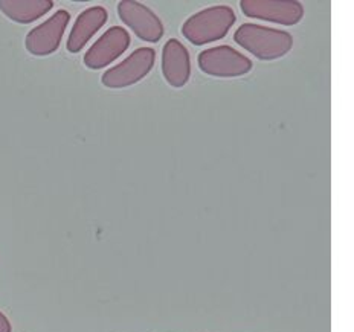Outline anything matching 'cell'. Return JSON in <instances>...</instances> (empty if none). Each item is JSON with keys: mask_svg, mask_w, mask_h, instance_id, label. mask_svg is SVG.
Wrapping results in <instances>:
<instances>
[{"mask_svg": "<svg viewBox=\"0 0 354 332\" xmlns=\"http://www.w3.org/2000/svg\"><path fill=\"white\" fill-rule=\"evenodd\" d=\"M107 19L109 14L104 6H92V8H87L81 12L75 23H73L68 41H66V48H68L69 52L78 54L86 46L87 41L106 25Z\"/></svg>", "mask_w": 354, "mask_h": 332, "instance_id": "10", "label": "cell"}, {"mask_svg": "<svg viewBox=\"0 0 354 332\" xmlns=\"http://www.w3.org/2000/svg\"><path fill=\"white\" fill-rule=\"evenodd\" d=\"M198 69L214 78H239L252 70L250 58L227 44L202 50L197 57Z\"/></svg>", "mask_w": 354, "mask_h": 332, "instance_id": "3", "label": "cell"}, {"mask_svg": "<svg viewBox=\"0 0 354 332\" xmlns=\"http://www.w3.org/2000/svg\"><path fill=\"white\" fill-rule=\"evenodd\" d=\"M118 16L122 23L130 28L138 39L149 43H158L164 37V23L149 6L135 0H122L118 3Z\"/></svg>", "mask_w": 354, "mask_h": 332, "instance_id": "7", "label": "cell"}, {"mask_svg": "<svg viewBox=\"0 0 354 332\" xmlns=\"http://www.w3.org/2000/svg\"><path fill=\"white\" fill-rule=\"evenodd\" d=\"M71 21V14L66 10L57 11L41 25L31 29L25 39V48L34 57H46L60 48L66 28Z\"/></svg>", "mask_w": 354, "mask_h": 332, "instance_id": "6", "label": "cell"}, {"mask_svg": "<svg viewBox=\"0 0 354 332\" xmlns=\"http://www.w3.org/2000/svg\"><path fill=\"white\" fill-rule=\"evenodd\" d=\"M162 75L174 88H180L189 81V52L179 40L171 39L164 44V49H162Z\"/></svg>", "mask_w": 354, "mask_h": 332, "instance_id": "9", "label": "cell"}, {"mask_svg": "<svg viewBox=\"0 0 354 332\" xmlns=\"http://www.w3.org/2000/svg\"><path fill=\"white\" fill-rule=\"evenodd\" d=\"M234 41L258 60L264 61L283 58L293 48V37L287 31L255 23H243L237 28Z\"/></svg>", "mask_w": 354, "mask_h": 332, "instance_id": "1", "label": "cell"}, {"mask_svg": "<svg viewBox=\"0 0 354 332\" xmlns=\"http://www.w3.org/2000/svg\"><path fill=\"white\" fill-rule=\"evenodd\" d=\"M54 8L53 0H0V11L16 23L28 25Z\"/></svg>", "mask_w": 354, "mask_h": 332, "instance_id": "11", "label": "cell"}, {"mask_svg": "<svg viewBox=\"0 0 354 332\" xmlns=\"http://www.w3.org/2000/svg\"><path fill=\"white\" fill-rule=\"evenodd\" d=\"M11 331H12L11 322L8 320V317L0 311V332H11Z\"/></svg>", "mask_w": 354, "mask_h": 332, "instance_id": "12", "label": "cell"}, {"mask_svg": "<svg viewBox=\"0 0 354 332\" xmlns=\"http://www.w3.org/2000/svg\"><path fill=\"white\" fill-rule=\"evenodd\" d=\"M130 43V34L125 28L113 26L107 29L86 52L83 60L86 68L92 70L107 68L129 49Z\"/></svg>", "mask_w": 354, "mask_h": 332, "instance_id": "8", "label": "cell"}, {"mask_svg": "<svg viewBox=\"0 0 354 332\" xmlns=\"http://www.w3.org/2000/svg\"><path fill=\"white\" fill-rule=\"evenodd\" d=\"M156 61V50L139 48L120 64L102 73L101 83L107 88H125L142 81L151 72Z\"/></svg>", "mask_w": 354, "mask_h": 332, "instance_id": "4", "label": "cell"}, {"mask_svg": "<svg viewBox=\"0 0 354 332\" xmlns=\"http://www.w3.org/2000/svg\"><path fill=\"white\" fill-rule=\"evenodd\" d=\"M235 21H237V16L231 6L217 5L193 14L182 25L180 31L191 44L205 46L208 43L225 39Z\"/></svg>", "mask_w": 354, "mask_h": 332, "instance_id": "2", "label": "cell"}, {"mask_svg": "<svg viewBox=\"0 0 354 332\" xmlns=\"http://www.w3.org/2000/svg\"><path fill=\"white\" fill-rule=\"evenodd\" d=\"M240 8L249 19L283 26L298 25L304 17V6L297 0H241Z\"/></svg>", "mask_w": 354, "mask_h": 332, "instance_id": "5", "label": "cell"}]
</instances>
